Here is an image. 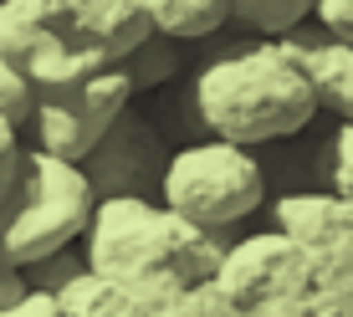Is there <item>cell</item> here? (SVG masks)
Segmentation results:
<instances>
[{
  "label": "cell",
  "instance_id": "obj_1",
  "mask_svg": "<svg viewBox=\"0 0 353 317\" xmlns=\"http://www.w3.org/2000/svg\"><path fill=\"white\" fill-rule=\"evenodd\" d=\"M190 103L205 133L246 149L282 143L323 113L318 88L287 36H261L251 46H230L225 57H215L194 77Z\"/></svg>",
  "mask_w": 353,
  "mask_h": 317
},
{
  "label": "cell",
  "instance_id": "obj_2",
  "mask_svg": "<svg viewBox=\"0 0 353 317\" xmlns=\"http://www.w3.org/2000/svg\"><path fill=\"white\" fill-rule=\"evenodd\" d=\"M154 31L143 0H0V52L36 82L123 67Z\"/></svg>",
  "mask_w": 353,
  "mask_h": 317
},
{
  "label": "cell",
  "instance_id": "obj_3",
  "mask_svg": "<svg viewBox=\"0 0 353 317\" xmlns=\"http://www.w3.org/2000/svg\"><path fill=\"white\" fill-rule=\"evenodd\" d=\"M82 251H88L92 272L113 287H143V282L200 287V282H215V272L225 261L221 236L185 221L159 194L97 200Z\"/></svg>",
  "mask_w": 353,
  "mask_h": 317
},
{
  "label": "cell",
  "instance_id": "obj_4",
  "mask_svg": "<svg viewBox=\"0 0 353 317\" xmlns=\"http://www.w3.org/2000/svg\"><path fill=\"white\" fill-rule=\"evenodd\" d=\"M92 215H97V190L88 169L77 158L26 143L16 185L0 200V256L26 272L31 261L82 241Z\"/></svg>",
  "mask_w": 353,
  "mask_h": 317
},
{
  "label": "cell",
  "instance_id": "obj_5",
  "mask_svg": "<svg viewBox=\"0 0 353 317\" xmlns=\"http://www.w3.org/2000/svg\"><path fill=\"white\" fill-rule=\"evenodd\" d=\"M159 200L174 205L185 221H194V225H205V230L221 236V230L241 225L246 215L261 210L266 169H261L256 149L210 133V139H194V143H185V149H174Z\"/></svg>",
  "mask_w": 353,
  "mask_h": 317
},
{
  "label": "cell",
  "instance_id": "obj_6",
  "mask_svg": "<svg viewBox=\"0 0 353 317\" xmlns=\"http://www.w3.org/2000/svg\"><path fill=\"white\" fill-rule=\"evenodd\" d=\"M133 97H139V88L123 67L92 72L77 82H36V113L26 133L36 149H52L82 164L103 143V133L133 108Z\"/></svg>",
  "mask_w": 353,
  "mask_h": 317
},
{
  "label": "cell",
  "instance_id": "obj_7",
  "mask_svg": "<svg viewBox=\"0 0 353 317\" xmlns=\"http://www.w3.org/2000/svg\"><path fill=\"white\" fill-rule=\"evenodd\" d=\"M169 158L174 154L164 149L159 128L128 108V113L103 133V143L82 158V169H88L97 200H113V194H159L164 174H169Z\"/></svg>",
  "mask_w": 353,
  "mask_h": 317
},
{
  "label": "cell",
  "instance_id": "obj_8",
  "mask_svg": "<svg viewBox=\"0 0 353 317\" xmlns=\"http://www.w3.org/2000/svg\"><path fill=\"white\" fill-rule=\"evenodd\" d=\"M287 41L302 57V67H307L323 113H333L338 123H353V41L333 36L327 26H312V21L297 26Z\"/></svg>",
  "mask_w": 353,
  "mask_h": 317
},
{
  "label": "cell",
  "instance_id": "obj_9",
  "mask_svg": "<svg viewBox=\"0 0 353 317\" xmlns=\"http://www.w3.org/2000/svg\"><path fill=\"white\" fill-rule=\"evenodd\" d=\"M297 251L302 246L287 236V230H276V236H251V241H241V246L225 251L215 282H221V292L236 302V307H251V302H261L266 292L287 276V266H292Z\"/></svg>",
  "mask_w": 353,
  "mask_h": 317
},
{
  "label": "cell",
  "instance_id": "obj_10",
  "mask_svg": "<svg viewBox=\"0 0 353 317\" xmlns=\"http://www.w3.org/2000/svg\"><path fill=\"white\" fill-rule=\"evenodd\" d=\"M276 230H287L302 251L312 246H333L338 236L353 230V200H343L338 190H297L276 200Z\"/></svg>",
  "mask_w": 353,
  "mask_h": 317
},
{
  "label": "cell",
  "instance_id": "obj_11",
  "mask_svg": "<svg viewBox=\"0 0 353 317\" xmlns=\"http://www.w3.org/2000/svg\"><path fill=\"white\" fill-rule=\"evenodd\" d=\"M154 16V26L179 36V41H200V36H215L230 16V0H143Z\"/></svg>",
  "mask_w": 353,
  "mask_h": 317
},
{
  "label": "cell",
  "instance_id": "obj_12",
  "mask_svg": "<svg viewBox=\"0 0 353 317\" xmlns=\"http://www.w3.org/2000/svg\"><path fill=\"white\" fill-rule=\"evenodd\" d=\"M318 16V0H230V21L256 36H292Z\"/></svg>",
  "mask_w": 353,
  "mask_h": 317
},
{
  "label": "cell",
  "instance_id": "obj_13",
  "mask_svg": "<svg viewBox=\"0 0 353 317\" xmlns=\"http://www.w3.org/2000/svg\"><path fill=\"white\" fill-rule=\"evenodd\" d=\"M179 46H185L179 36H169V31H154L149 41H143L139 52H133L128 62H123V72L133 77V88H139V92H154V88H164V82L179 72Z\"/></svg>",
  "mask_w": 353,
  "mask_h": 317
},
{
  "label": "cell",
  "instance_id": "obj_14",
  "mask_svg": "<svg viewBox=\"0 0 353 317\" xmlns=\"http://www.w3.org/2000/svg\"><path fill=\"white\" fill-rule=\"evenodd\" d=\"M31 113H36V77L0 52V118H10V123L26 128Z\"/></svg>",
  "mask_w": 353,
  "mask_h": 317
},
{
  "label": "cell",
  "instance_id": "obj_15",
  "mask_svg": "<svg viewBox=\"0 0 353 317\" xmlns=\"http://www.w3.org/2000/svg\"><path fill=\"white\" fill-rule=\"evenodd\" d=\"M92 272V261H88V251L82 256H67V251H52V256H41V261H31L26 266V282L31 292H67L77 276H88Z\"/></svg>",
  "mask_w": 353,
  "mask_h": 317
},
{
  "label": "cell",
  "instance_id": "obj_16",
  "mask_svg": "<svg viewBox=\"0 0 353 317\" xmlns=\"http://www.w3.org/2000/svg\"><path fill=\"white\" fill-rule=\"evenodd\" d=\"M327 190L353 200V123H338V133L327 139Z\"/></svg>",
  "mask_w": 353,
  "mask_h": 317
},
{
  "label": "cell",
  "instance_id": "obj_17",
  "mask_svg": "<svg viewBox=\"0 0 353 317\" xmlns=\"http://www.w3.org/2000/svg\"><path fill=\"white\" fill-rule=\"evenodd\" d=\"M21 123H10V118H0V200L10 194L16 185V169H21V154H26V143H21Z\"/></svg>",
  "mask_w": 353,
  "mask_h": 317
},
{
  "label": "cell",
  "instance_id": "obj_18",
  "mask_svg": "<svg viewBox=\"0 0 353 317\" xmlns=\"http://www.w3.org/2000/svg\"><path fill=\"white\" fill-rule=\"evenodd\" d=\"M0 317H67V307L57 292H26L21 302H6Z\"/></svg>",
  "mask_w": 353,
  "mask_h": 317
},
{
  "label": "cell",
  "instance_id": "obj_19",
  "mask_svg": "<svg viewBox=\"0 0 353 317\" xmlns=\"http://www.w3.org/2000/svg\"><path fill=\"white\" fill-rule=\"evenodd\" d=\"M318 26H327L333 36H343V41H353V0H318Z\"/></svg>",
  "mask_w": 353,
  "mask_h": 317
}]
</instances>
